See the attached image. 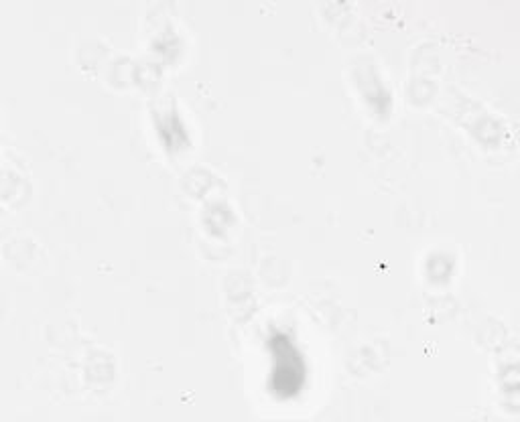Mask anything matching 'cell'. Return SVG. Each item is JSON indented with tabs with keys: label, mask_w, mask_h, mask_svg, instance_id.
Masks as SVG:
<instances>
[{
	"label": "cell",
	"mask_w": 520,
	"mask_h": 422,
	"mask_svg": "<svg viewBox=\"0 0 520 422\" xmlns=\"http://www.w3.org/2000/svg\"><path fill=\"white\" fill-rule=\"evenodd\" d=\"M273 347L277 351V368H275V392L279 396H295L301 388L303 382V364L297 356V351L291 349L289 360H285V349H287V339L277 337L273 339Z\"/></svg>",
	"instance_id": "obj_1"
}]
</instances>
